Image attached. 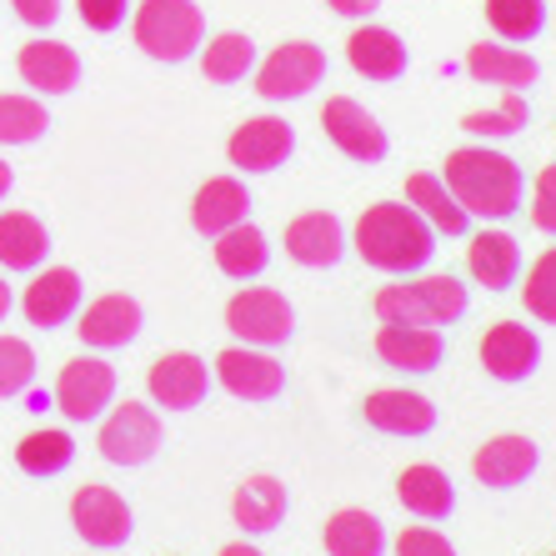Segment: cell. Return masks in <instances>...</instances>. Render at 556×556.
<instances>
[{
    "mask_svg": "<svg viewBox=\"0 0 556 556\" xmlns=\"http://www.w3.org/2000/svg\"><path fill=\"white\" fill-rule=\"evenodd\" d=\"M441 181L446 191L462 201V211L471 220H506L521 211V195H527V176L511 155L492 151V146H462V151L446 155L441 166Z\"/></svg>",
    "mask_w": 556,
    "mask_h": 556,
    "instance_id": "obj_1",
    "label": "cell"
},
{
    "mask_svg": "<svg viewBox=\"0 0 556 556\" xmlns=\"http://www.w3.org/2000/svg\"><path fill=\"white\" fill-rule=\"evenodd\" d=\"M351 247L366 266L387 276H412L427 271V261L437 256V231L416 216L406 201H376L362 211L356 231H351Z\"/></svg>",
    "mask_w": 556,
    "mask_h": 556,
    "instance_id": "obj_2",
    "label": "cell"
},
{
    "mask_svg": "<svg viewBox=\"0 0 556 556\" xmlns=\"http://www.w3.org/2000/svg\"><path fill=\"white\" fill-rule=\"evenodd\" d=\"M371 311L381 326H437L441 331V326H456L466 311H471V291H466L452 271L421 276V281L381 286Z\"/></svg>",
    "mask_w": 556,
    "mask_h": 556,
    "instance_id": "obj_3",
    "label": "cell"
},
{
    "mask_svg": "<svg viewBox=\"0 0 556 556\" xmlns=\"http://www.w3.org/2000/svg\"><path fill=\"white\" fill-rule=\"evenodd\" d=\"M130 36L151 61L181 65L206 46V11L195 0H141L130 11Z\"/></svg>",
    "mask_w": 556,
    "mask_h": 556,
    "instance_id": "obj_4",
    "label": "cell"
},
{
    "mask_svg": "<svg viewBox=\"0 0 556 556\" xmlns=\"http://www.w3.org/2000/svg\"><path fill=\"white\" fill-rule=\"evenodd\" d=\"M226 331L241 346H261L271 351L281 341L296 337V306L276 291V286H247L226 301Z\"/></svg>",
    "mask_w": 556,
    "mask_h": 556,
    "instance_id": "obj_5",
    "label": "cell"
},
{
    "mask_svg": "<svg viewBox=\"0 0 556 556\" xmlns=\"http://www.w3.org/2000/svg\"><path fill=\"white\" fill-rule=\"evenodd\" d=\"M166 441V427H161V412L146 402H116L101 416V431H96V446L111 466H146Z\"/></svg>",
    "mask_w": 556,
    "mask_h": 556,
    "instance_id": "obj_6",
    "label": "cell"
},
{
    "mask_svg": "<svg viewBox=\"0 0 556 556\" xmlns=\"http://www.w3.org/2000/svg\"><path fill=\"white\" fill-rule=\"evenodd\" d=\"M326 71H331V61H326V51L316 46V40H286V46H276L266 61H256V96L261 101H301V96H311L316 86L326 80Z\"/></svg>",
    "mask_w": 556,
    "mask_h": 556,
    "instance_id": "obj_7",
    "label": "cell"
},
{
    "mask_svg": "<svg viewBox=\"0 0 556 556\" xmlns=\"http://www.w3.org/2000/svg\"><path fill=\"white\" fill-rule=\"evenodd\" d=\"M116 406V366L105 356H76L55 376V412L76 427H91Z\"/></svg>",
    "mask_w": 556,
    "mask_h": 556,
    "instance_id": "obj_8",
    "label": "cell"
},
{
    "mask_svg": "<svg viewBox=\"0 0 556 556\" xmlns=\"http://www.w3.org/2000/svg\"><path fill=\"white\" fill-rule=\"evenodd\" d=\"M71 527L86 546L96 552H116V546L130 542V531H136V511L126 506V496L116 486H101V481H86L76 486L71 496Z\"/></svg>",
    "mask_w": 556,
    "mask_h": 556,
    "instance_id": "obj_9",
    "label": "cell"
},
{
    "mask_svg": "<svg viewBox=\"0 0 556 556\" xmlns=\"http://www.w3.org/2000/svg\"><path fill=\"white\" fill-rule=\"evenodd\" d=\"M296 151V126L281 116H251L231 130V141H226V155H231V166L241 176H271L291 161Z\"/></svg>",
    "mask_w": 556,
    "mask_h": 556,
    "instance_id": "obj_10",
    "label": "cell"
},
{
    "mask_svg": "<svg viewBox=\"0 0 556 556\" xmlns=\"http://www.w3.org/2000/svg\"><path fill=\"white\" fill-rule=\"evenodd\" d=\"M211 376L231 391L236 402H251V406H266L286 391V366L261 346H226L216 356V366H211Z\"/></svg>",
    "mask_w": 556,
    "mask_h": 556,
    "instance_id": "obj_11",
    "label": "cell"
},
{
    "mask_svg": "<svg viewBox=\"0 0 556 556\" xmlns=\"http://www.w3.org/2000/svg\"><path fill=\"white\" fill-rule=\"evenodd\" d=\"M211 387H216V376H211V366L195 351H166L146 371L151 406H166V412H195L211 396Z\"/></svg>",
    "mask_w": 556,
    "mask_h": 556,
    "instance_id": "obj_12",
    "label": "cell"
},
{
    "mask_svg": "<svg viewBox=\"0 0 556 556\" xmlns=\"http://www.w3.org/2000/svg\"><path fill=\"white\" fill-rule=\"evenodd\" d=\"M321 130H326V141L337 146L341 155L362 161V166L387 161V151H391L381 121H376L362 101H351V96H331V101L321 105Z\"/></svg>",
    "mask_w": 556,
    "mask_h": 556,
    "instance_id": "obj_13",
    "label": "cell"
},
{
    "mask_svg": "<svg viewBox=\"0 0 556 556\" xmlns=\"http://www.w3.org/2000/svg\"><path fill=\"white\" fill-rule=\"evenodd\" d=\"M536 466H542V446L531 437H521V431H502L486 446H477L471 477L481 486H492V492H517V486H527L536 477Z\"/></svg>",
    "mask_w": 556,
    "mask_h": 556,
    "instance_id": "obj_14",
    "label": "cell"
},
{
    "mask_svg": "<svg viewBox=\"0 0 556 556\" xmlns=\"http://www.w3.org/2000/svg\"><path fill=\"white\" fill-rule=\"evenodd\" d=\"M477 356H481V366H486L492 381L521 387V381H531L536 366H542V341H536V331L521 321H496L492 331L481 337Z\"/></svg>",
    "mask_w": 556,
    "mask_h": 556,
    "instance_id": "obj_15",
    "label": "cell"
},
{
    "mask_svg": "<svg viewBox=\"0 0 556 556\" xmlns=\"http://www.w3.org/2000/svg\"><path fill=\"white\" fill-rule=\"evenodd\" d=\"M15 71H21V80H26L36 96H71L80 86V76H86L76 46H65V40H46V36H36V40L21 46Z\"/></svg>",
    "mask_w": 556,
    "mask_h": 556,
    "instance_id": "obj_16",
    "label": "cell"
},
{
    "mask_svg": "<svg viewBox=\"0 0 556 556\" xmlns=\"http://www.w3.org/2000/svg\"><path fill=\"white\" fill-rule=\"evenodd\" d=\"M141 326H146V311H141V301L126 296V291H111V296L91 301L86 311H76V337L91 351L130 346V341L141 337Z\"/></svg>",
    "mask_w": 556,
    "mask_h": 556,
    "instance_id": "obj_17",
    "label": "cell"
},
{
    "mask_svg": "<svg viewBox=\"0 0 556 556\" xmlns=\"http://www.w3.org/2000/svg\"><path fill=\"white\" fill-rule=\"evenodd\" d=\"M362 416L366 427L381 431V437H431L437 431V406H431V396H421V391H406V387H381L371 391L362 402Z\"/></svg>",
    "mask_w": 556,
    "mask_h": 556,
    "instance_id": "obj_18",
    "label": "cell"
},
{
    "mask_svg": "<svg viewBox=\"0 0 556 556\" xmlns=\"http://www.w3.org/2000/svg\"><path fill=\"white\" fill-rule=\"evenodd\" d=\"M80 301H86L80 271H71V266H46V271H36V281L26 286L21 311H26L30 326H40V331H55V326L76 321Z\"/></svg>",
    "mask_w": 556,
    "mask_h": 556,
    "instance_id": "obj_19",
    "label": "cell"
},
{
    "mask_svg": "<svg viewBox=\"0 0 556 556\" xmlns=\"http://www.w3.org/2000/svg\"><path fill=\"white\" fill-rule=\"evenodd\" d=\"M286 256L306 271H331L346 256V226L331 211H306L286 226Z\"/></svg>",
    "mask_w": 556,
    "mask_h": 556,
    "instance_id": "obj_20",
    "label": "cell"
},
{
    "mask_svg": "<svg viewBox=\"0 0 556 556\" xmlns=\"http://www.w3.org/2000/svg\"><path fill=\"white\" fill-rule=\"evenodd\" d=\"M376 356H381L391 371L431 376L446 362V337H441L437 326H381V331H376Z\"/></svg>",
    "mask_w": 556,
    "mask_h": 556,
    "instance_id": "obj_21",
    "label": "cell"
},
{
    "mask_svg": "<svg viewBox=\"0 0 556 556\" xmlns=\"http://www.w3.org/2000/svg\"><path fill=\"white\" fill-rule=\"evenodd\" d=\"M346 61H351V71H356V76L391 86V80H402V76H406L412 55H406V40L396 36V30L362 21V26H356V30L346 36Z\"/></svg>",
    "mask_w": 556,
    "mask_h": 556,
    "instance_id": "obj_22",
    "label": "cell"
},
{
    "mask_svg": "<svg viewBox=\"0 0 556 556\" xmlns=\"http://www.w3.org/2000/svg\"><path fill=\"white\" fill-rule=\"evenodd\" d=\"M251 206H256V201H251L241 176H211V181L191 195V226H195V236H211V241H216L220 231L251 220Z\"/></svg>",
    "mask_w": 556,
    "mask_h": 556,
    "instance_id": "obj_23",
    "label": "cell"
},
{
    "mask_svg": "<svg viewBox=\"0 0 556 556\" xmlns=\"http://www.w3.org/2000/svg\"><path fill=\"white\" fill-rule=\"evenodd\" d=\"M286 511H291V492H286V481H276V477H247L231 496V517L247 536L276 531L286 521Z\"/></svg>",
    "mask_w": 556,
    "mask_h": 556,
    "instance_id": "obj_24",
    "label": "cell"
},
{
    "mask_svg": "<svg viewBox=\"0 0 556 556\" xmlns=\"http://www.w3.org/2000/svg\"><path fill=\"white\" fill-rule=\"evenodd\" d=\"M466 271L471 281L486 286V291H511L521 276V247L517 236L506 231H477L471 247H466Z\"/></svg>",
    "mask_w": 556,
    "mask_h": 556,
    "instance_id": "obj_25",
    "label": "cell"
},
{
    "mask_svg": "<svg viewBox=\"0 0 556 556\" xmlns=\"http://www.w3.org/2000/svg\"><path fill=\"white\" fill-rule=\"evenodd\" d=\"M466 71L477 80H486V86H502V91L536 86V76H542L536 55L517 51V46H502V40H477V46L466 51Z\"/></svg>",
    "mask_w": 556,
    "mask_h": 556,
    "instance_id": "obj_26",
    "label": "cell"
},
{
    "mask_svg": "<svg viewBox=\"0 0 556 556\" xmlns=\"http://www.w3.org/2000/svg\"><path fill=\"white\" fill-rule=\"evenodd\" d=\"M406 206L427 220L437 236H452V241H456V236L471 231V216L462 211V201H456V195L446 191V181H441V176H431V170L406 176Z\"/></svg>",
    "mask_w": 556,
    "mask_h": 556,
    "instance_id": "obj_27",
    "label": "cell"
},
{
    "mask_svg": "<svg viewBox=\"0 0 556 556\" xmlns=\"http://www.w3.org/2000/svg\"><path fill=\"white\" fill-rule=\"evenodd\" d=\"M396 496H402V506L412 511V517H421V521H446L456 511L452 477H446L441 466H431V462L406 466L402 477H396Z\"/></svg>",
    "mask_w": 556,
    "mask_h": 556,
    "instance_id": "obj_28",
    "label": "cell"
},
{
    "mask_svg": "<svg viewBox=\"0 0 556 556\" xmlns=\"http://www.w3.org/2000/svg\"><path fill=\"white\" fill-rule=\"evenodd\" d=\"M211 256H216L220 276H231V281H256V276L271 266V241H266L261 226L241 220V226H231V231H220L216 241H211Z\"/></svg>",
    "mask_w": 556,
    "mask_h": 556,
    "instance_id": "obj_29",
    "label": "cell"
},
{
    "mask_svg": "<svg viewBox=\"0 0 556 556\" xmlns=\"http://www.w3.org/2000/svg\"><path fill=\"white\" fill-rule=\"evenodd\" d=\"M51 256V231L30 211H5L0 216V266L5 271H40Z\"/></svg>",
    "mask_w": 556,
    "mask_h": 556,
    "instance_id": "obj_30",
    "label": "cell"
},
{
    "mask_svg": "<svg viewBox=\"0 0 556 556\" xmlns=\"http://www.w3.org/2000/svg\"><path fill=\"white\" fill-rule=\"evenodd\" d=\"M321 546L326 556H387V527L362 506H346L337 517H326Z\"/></svg>",
    "mask_w": 556,
    "mask_h": 556,
    "instance_id": "obj_31",
    "label": "cell"
},
{
    "mask_svg": "<svg viewBox=\"0 0 556 556\" xmlns=\"http://www.w3.org/2000/svg\"><path fill=\"white\" fill-rule=\"evenodd\" d=\"M195 55H201V76H206L211 86H236V80H247L261 61L256 40L241 36V30H220V36H211Z\"/></svg>",
    "mask_w": 556,
    "mask_h": 556,
    "instance_id": "obj_32",
    "label": "cell"
},
{
    "mask_svg": "<svg viewBox=\"0 0 556 556\" xmlns=\"http://www.w3.org/2000/svg\"><path fill=\"white\" fill-rule=\"evenodd\" d=\"M71 462H76V437H71V431H55V427L26 431L21 446H15V466L36 481H51V477H61V471H71Z\"/></svg>",
    "mask_w": 556,
    "mask_h": 556,
    "instance_id": "obj_33",
    "label": "cell"
},
{
    "mask_svg": "<svg viewBox=\"0 0 556 556\" xmlns=\"http://www.w3.org/2000/svg\"><path fill=\"white\" fill-rule=\"evenodd\" d=\"M486 26L506 46H527L546 30V0H486Z\"/></svg>",
    "mask_w": 556,
    "mask_h": 556,
    "instance_id": "obj_34",
    "label": "cell"
},
{
    "mask_svg": "<svg viewBox=\"0 0 556 556\" xmlns=\"http://www.w3.org/2000/svg\"><path fill=\"white\" fill-rule=\"evenodd\" d=\"M51 130V111L36 96H0V146H36Z\"/></svg>",
    "mask_w": 556,
    "mask_h": 556,
    "instance_id": "obj_35",
    "label": "cell"
},
{
    "mask_svg": "<svg viewBox=\"0 0 556 556\" xmlns=\"http://www.w3.org/2000/svg\"><path fill=\"white\" fill-rule=\"evenodd\" d=\"M527 121H531L527 96L506 91L496 111H471V116H462V130H466V136H477V141H506V136L527 130Z\"/></svg>",
    "mask_w": 556,
    "mask_h": 556,
    "instance_id": "obj_36",
    "label": "cell"
},
{
    "mask_svg": "<svg viewBox=\"0 0 556 556\" xmlns=\"http://www.w3.org/2000/svg\"><path fill=\"white\" fill-rule=\"evenodd\" d=\"M521 301H527V316H536L542 326H556V247H546L542 256L531 261Z\"/></svg>",
    "mask_w": 556,
    "mask_h": 556,
    "instance_id": "obj_37",
    "label": "cell"
},
{
    "mask_svg": "<svg viewBox=\"0 0 556 556\" xmlns=\"http://www.w3.org/2000/svg\"><path fill=\"white\" fill-rule=\"evenodd\" d=\"M36 381V346L21 337H0V402H11Z\"/></svg>",
    "mask_w": 556,
    "mask_h": 556,
    "instance_id": "obj_38",
    "label": "cell"
},
{
    "mask_svg": "<svg viewBox=\"0 0 556 556\" xmlns=\"http://www.w3.org/2000/svg\"><path fill=\"white\" fill-rule=\"evenodd\" d=\"M76 15H80V26H86V30H96V36H111V30L126 26L130 0H76Z\"/></svg>",
    "mask_w": 556,
    "mask_h": 556,
    "instance_id": "obj_39",
    "label": "cell"
},
{
    "mask_svg": "<svg viewBox=\"0 0 556 556\" xmlns=\"http://www.w3.org/2000/svg\"><path fill=\"white\" fill-rule=\"evenodd\" d=\"M531 226L556 236V166H542L536 191H531Z\"/></svg>",
    "mask_w": 556,
    "mask_h": 556,
    "instance_id": "obj_40",
    "label": "cell"
},
{
    "mask_svg": "<svg viewBox=\"0 0 556 556\" xmlns=\"http://www.w3.org/2000/svg\"><path fill=\"white\" fill-rule=\"evenodd\" d=\"M396 556H456V546L437 527H406L396 536Z\"/></svg>",
    "mask_w": 556,
    "mask_h": 556,
    "instance_id": "obj_41",
    "label": "cell"
},
{
    "mask_svg": "<svg viewBox=\"0 0 556 556\" xmlns=\"http://www.w3.org/2000/svg\"><path fill=\"white\" fill-rule=\"evenodd\" d=\"M11 5L30 30H51L61 21V0H11Z\"/></svg>",
    "mask_w": 556,
    "mask_h": 556,
    "instance_id": "obj_42",
    "label": "cell"
},
{
    "mask_svg": "<svg viewBox=\"0 0 556 556\" xmlns=\"http://www.w3.org/2000/svg\"><path fill=\"white\" fill-rule=\"evenodd\" d=\"M337 15H346V21H371L376 11H381V0H326Z\"/></svg>",
    "mask_w": 556,
    "mask_h": 556,
    "instance_id": "obj_43",
    "label": "cell"
},
{
    "mask_svg": "<svg viewBox=\"0 0 556 556\" xmlns=\"http://www.w3.org/2000/svg\"><path fill=\"white\" fill-rule=\"evenodd\" d=\"M216 556H266L261 546H251V542H231V546H220Z\"/></svg>",
    "mask_w": 556,
    "mask_h": 556,
    "instance_id": "obj_44",
    "label": "cell"
},
{
    "mask_svg": "<svg viewBox=\"0 0 556 556\" xmlns=\"http://www.w3.org/2000/svg\"><path fill=\"white\" fill-rule=\"evenodd\" d=\"M11 311H15V291L0 281V326H5V316H11Z\"/></svg>",
    "mask_w": 556,
    "mask_h": 556,
    "instance_id": "obj_45",
    "label": "cell"
},
{
    "mask_svg": "<svg viewBox=\"0 0 556 556\" xmlns=\"http://www.w3.org/2000/svg\"><path fill=\"white\" fill-rule=\"evenodd\" d=\"M11 186H15V170L5 166V161H0V201H5V195H11Z\"/></svg>",
    "mask_w": 556,
    "mask_h": 556,
    "instance_id": "obj_46",
    "label": "cell"
}]
</instances>
